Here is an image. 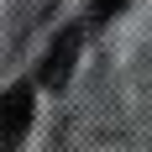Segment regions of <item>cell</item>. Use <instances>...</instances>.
<instances>
[{
	"mask_svg": "<svg viewBox=\"0 0 152 152\" xmlns=\"http://www.w3.org/2000/svg\"><path fill=\"white\" fill-rule=\"evenodd\" d=\"M31 110H37V89L31 84H11L0 94V152H21L31 131Z\"/></svg>",
	"mask_w": 152,
	"mask_h": 152,
	"instance_id": "obj_1",
	"label": "cell"
},
{
	"mask_svg": "<svg viewBox=\"0 0 152 152\" xmlns=\"http://www.w3.org/2000/svg\"><path fill=\"white\" fill-rule=\"evenodd\" d=\"M79 42H84V31H79V26H68V31L53 37V47H47V58H42V74H37L47 89H63V84H68L74 58H79Z\"/></svg>",
	"mask_w": 152,
	"mask_h": 152,
	"instance_id": "obj_2",
	"label": "cell"
},
{
	"mask_svg": "<svg viewBox=\"0 0 152 152\" xmlns=\"http://www.w3.org/2000/svg\"><path fill=\"white\" fill-rule=\"evenodd\" d=\"M121 5H126V0H94V21H110V16H121Z\"/></svg>",
	"mask_w": 152,
	"mask_h": 152,
	"instance_id": "obj_3",
	"label": "cell"
}]
</instances>
